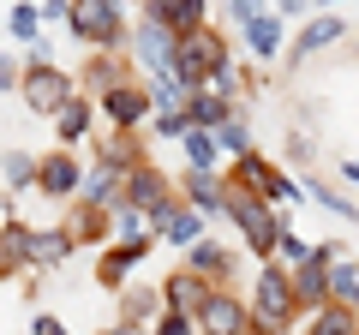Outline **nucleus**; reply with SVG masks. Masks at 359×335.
<instances>
[{
    "instance_id": "1",
    "label": "nucleus",
    "mask_w": 359,
    "mask_h": 335,
    "mask_svg": "<svg viewBox=\"0 0 359 335\" xmlns=\"http://www.w3.org/2000/svg\"><path fill=\"white\" fill-rule=\"evenodd\" d=\"M299 294H294V270H282V264H264V275H257L252 287V335H287L299 317Z\"/></svg>"
},
{
    "instance_id": "2",
    "label": "nucleus",
    "mask_w": 359,
    "mask_h": 335,
    "mask_svg": "<svg viewBox=\"0 0 359 335\" xmlns=\"http://www.w3.org/2000/svg\"><path fill=\"white\" fill-rule=\"evenodd\" d=\"M120 204L144 210V216L156 221V233H162V221L174 216V210L186 204V198L174 192V180H168L162 168H150V162H144V168H132V174H126V198H120Z\"/></svg>"
},
{
    "instance_id": "3",
    "label": "nucleus",
    "mask_w": 359,
    "mask_h": 335,
    "mask_svg": "<svg viewBox=\"0 0 359 335\" xmlns=\"http://www.w3.org/2000/svg\"><path fill=\"white\" fill-rule=\"evenodd\" d=\"M228 216L240 221L245 245H252L257 258H276V245H282L287 221H276V210H269L264 198H245V192H233V186H228Z\"/></svg>"
},
{
    "instance_id": "4",
    "label": "nucleus",
    "mask_w": 359,
    "mask_h": 335,
    "mask_svg": "<svg viewBox=\"0 0 359 335\" xmlns=\"http://www.w3.org/2000/svg\"><path fill=\"white\" fill-rule=\"evenodd\" d=\"M228 186H233V192H245V198H264V204H294V198H299V186L287 180L282 168H269V162H264V156H257V150L233 162Z\"/></svg>"
},
{
    "instance_id": "5",
    "label": "nucleus",
    "mask_w": 359,
    "mask_h": 335,
    "mask_svg": "<svg viewBox=\"0 0 359 335\" xmlns=\"http://www.w3.org/2000/svg\"><path fill=\"white\" fill-rule=\"evenodd\" d=\"M18 90H25V102H30V114H42V120H60V108L72 102V78L60 72V66H48V60H30L25 66V84H18Z\"/></svg>"
},
{
    "instance_id": "6",
    "label": "nucleus",
    "mask_w": 359,
    "mask_h": 335,
    "mask_svg": "<svg viewBox=\"0 0 359 335\" xmlns=\"http://www.w3.org/2000/svg\"><path fill=\"white\" fill-rule=\"evenodd\" d=\"M198 335H252V299L210 287V299L198 306Z\"/></svg>"
},
{
    "instance_id": "7",
    "label": "nucleus",
    "mask_w": 359,
    "mask_h": 335,
    "mask_svg": "<svg viewBox=\"0 0 359 335\" xmlns=\"http://www.w3.org/2000/svg\"><path fill=\"white\" fill-rule=\"evenodd\" d=\"M66 25L90 42V48H114L120 42V6L114 0H72V18Z\"/></svg>"
},
{
    "instance_id": "8",
    "label": "nucleus",
    "mask_w": 359,
    "mask_h": 335,
    "mask_svg": "<svg viewBox=\"0 0 359 335\" xmlns=\"http://www.w3.org/2000/svg\"><path fill=\"white\" fill-rule=\"evenodd\" d=\"M330 270H335V245H318V258L294 270V294H299V306H306V311H323V306L335 299Z\"/></svg>"
},
{
    "instance_id": "9",
    "label": "nucleus",
    "mask_w": 359,
    "mask_h": 335,
    "mask_svg": "<svg viewBox=\"0 0 359 335\" xmlns=\"http://www.w3.org/2000/svg\"><path fill=\"white\" fill-rule=\"evenodd\" d=\"M96 108H102L108 120H114L120 132H132V126H144V114H156V102L138 90V84H114L108 96H96Z\"/></svg>"
},
{
    "instance_id": "10",
    "label": "nucleus",
    "mask_w": 359,
    "mask_h": 335,
    "mask_svg": "<svg viewBox=\"0 0 359 335\" xmlns=\"http://www.w3.org/2000/svg\"><path fill=\"white\" fill-rule=\"evenodd\" d=\"M144 258H150V240H120L114 252L96 258V282L114 287V294H126V270H132V264H144Z\"/></svg>"
},
{
    "instance_id": "11",
    "label": "nucleus",
    "mask_w": 359,
    "mask_h": 335,
    "mask_svg": "<svg viewBox=\"0 0 359 335\" xmlns=\"http://www.w3.org/2000/svg\"><path fill=\"white\" fill-rule=\"evenodd\" d=\"M174 54H180V36L162 25V18H144V25H138V60L150 66V72H168Z\"/></svg>"
},
{
    "instance_id": "12",
    "label": "nucleus",
    "mask_w": 359,
    "mask_h": 335,
    "mask_svg": "<svg viewBox=\"0 0 359 335\" xmlns=\"http://www.w3.org/2000/svg\"><path fill=\"white\" fill-rule=\"evenodd\" d=\"M36 192H48V198H72V192H84V168H78L66 150H54L48 162L36 168Z\"/></svg>"
},
{
    "instance_id": "13",
    "label": "nucleus",
    "mask_w": 359,
    "mask_h": 335,
    "mask_svg": "<svg viewBox=\"0 0 359 335\" xmlns=\"http://www.w3.org/2000/svg\"><path fill=\"white\" fill-rule=\"evenodd\" d=\"M162 299H168V311H186V317H198V306L210 299V282L204 275H192V270H174L162 282Z\"/></svg>"
},
{
    "instance_id": "14",
    "label": "nucleus",
    "mask_w": 359,
    "mask_h": 335,
    "mask_svg": "<svg viewBox=\"0 0 359 335\" xmlns=\"http://www.w3.org/2000/svg\"><path fill=\"white\" fill-rule=\"evenodd\" d=\"M341 42V18H311L306 30H299V42L287 48V66H306L311 54H323V48H335Z\"/></svg>"
},
{
    "instance_id": "15",
    "label": "nucleus",
    "mask_w": 359,
    "mask_h": 335,
    "mask_svg": "<svg viewBox=\"0 0 359 335\" xmlns=\"http://www.w3.org/2000/svg\"><path fill=\"white\" fill-rule=\"evenodd\" d=\"M186 204L204 210V216L228 210V180H222V174H186Z\"/></svg>"
},
{
    "instance_id": "16",
    "label": "nucleus",
    "mask_w": 359,
    "mask_h": 335,
    "mask_svg": "<svg viewBox=\"0 0 359 335\" xmlns=\"http://www.w3.org/2000/svg\"><path fill=\"white\" fill-rule=\"evenodd\" d=\"M162 306H168L162 287H126V299H120V323H126V329H138V323H150Z\"/></svg>"
},
{
    "instance_id": "17",
    "label": "nucleus",
    "mask_w": 359,
    "mask_h": 335,
    "mask_svg": "<svg viewBox=\"0 0 359 335\" xmlns=\"http://www.w3.org/2000/svg\"><path fill=\"white\" fill-rule=\"evenodd\" d=\"M180 150H186V168H192V174H216V132H204V126H192L186 132V138H180Z\"/></svg>"
},
{
    "instance_id": "18",
    "label": "nucleus",
    "mask_w": 359,
    "mask_h": 335,
    "mask_svg": "<svg viewBox=\"0 0 359 335\" xmlns=\"http://www.w3.org/2000/svg\"><path fill=\"white\" fill-rule=\"evenodd\" d=\"M162 240H174V245H186V252H192V245L204 240V210H192V204H180L174 216L162 221Z\"/></svg>"
},
{
    "instance_id": "19",
    "label": "nucleus",
    "mask_w": 359,
    "mask_h": 335,
    "mask_svg": "<svg viewBox=\"0 0 359 335\" xmlns=\"http://www.w3.org/2000/svg\"><path fill=\"white\" fill-rule=\"evenodd\" d=\"M186 270L204 275L210 287H222V275H228V252H222V245H210V240H198L192 252H186Z\"/></svg>"
},
{
    "instance_id": "20",
    "label": "nucleus",
    "mask_w": 359,
    "mask_h": 335,
    "mask_svg": "<svg viewBox=\"0 0 359 335\" xmlns=\"http://www.w3.org/2000/svg\"><path fill=\"white\" fill-rule=\"evenodd\" d=\"M311 335H359V311L341 306V299H330L323 311H311Z\"/></svg>"
},
{
    "instance_id": "21",
    "label": "nucleus",
    "mask_w": 359,
    "mask_h": 335,
    "mask_svg": "<svg viewBox=\"0 0 359 335\" xmlns=\"http://www.w3.org/2000/svg\"><path fill=\"white\" fill-rule=\"evenodd\" d=\"M25 264H30V233L18 221H6L0 228V275H18Z\"/></svg>"
},
{
    "instance_id": "22",
    "label": "nucleus",
    "mask_w": 359,
    "mask_h": 335,
    "mask_svg": "<svg viewBox=\"0 0 359 335\" xmlns=\"http://www.w3.org/2000/svg\"><path fill=\"white\" fill-rule=\"evenodd\" d=\"M72 233H66V228H48V233H30V264H48V270H54V264H66V252H72Z\"/></svg>"
},
{
    "instance_id": "23",
    "label": "nucleus",
    "mask_w": 359,
    "mask_h": 335,
    "mask_svg": "<svg viewBox=\"0 0 359 335\" xmlns=\"http://www.w3.org/2000/svg\"><path fill=\"white\" fill-rule=\"evenodd\" d=\"M66 233H72L78 245H84V240H102V233H108V210H102V204H84V198H78V216L66 221Z\"/></svg>"
},
{
    "instance_id": "24",
    "label": "nucleus",
    "mask_w": 359,
    "mask_h": 335,
    "mask_svg": "<svg viewBox=\"0 0 359 335\" xmlns=\"http://www.w3.org/2000/svg\"><path fill=\"white\" fill-rule=\"evenodd\" d=\"M90 120H96V102H84V96H72V102L60 108V120H54V126H60V138L66 144H78L90 132Z\"/></svg>"
},
{
    "instance_id": "25",
    "label": "nucleus",
    "mask_w": 359,
    "mask_h": 335,
    "mask_svg": "<svg viewBox=\"0 0 359 335\" xmlns=\"http://www.w3.org/2000/svg\"><path fill=\"white\" fill-rule=\"evenodd\" d=\"M245 42H252V54H264V60H269V54H276V48H282V18H252V25H245Z\"/></svg>"
},
{
    "instance_id": "26",
    "label": "nucleus",
    "mask_w": 359,
    "mask_h": 335,
    "mask_svg": "<svg viewBox=\"0 0 359 335\" xmlns=\"http://www.w3.org/2000/svg\"><path fill=\"white\" fill-rule=\"evenodd\" d=\"M330 287H335V299H341V306H353V311H359V264H353V258H335Z\"/></svg>"
},
{
    "instance_id": "27",
    "label": "nucleus",
    "mask_w": 359,
    "mask_h": 335,
    "mask_svg": "<svg viewBox=\"0 0 359 335\" xmlns=\"http://www.w3.org/2000/svg\"><path fill=\"white\" fill-rule=\"evenodd\" d=\"M36 25H42V6H36V0H18V6H13V36L36 48Z\"/></svg>"
},
{
    "instance_id": "28",
    "label": "nucleus",
    "mask_w": 359,
    "mask_h": 335,
    "mask_svg": "<svg viewBox=\"0 0 359 335\" xmlns=\"http://www.w3.org/2000/svg\"><path fill=\"white\" fill-rule=\"evenodd\" d=\"M216 144H222V150H228V156H233V162H240V156H252V132H245V120H240V114H233V120H228V126H222V132H216Z\"/></svg>"
},
{
    "instance_id": "29",
    "label": "nucleus",
    "mask_w": 359,
    "mask_h": 335,
    "mask_svg": "<svg viewBox=\"0 0 359 335\" xmlns=\"http://www.w3.org/2000/svg\"><path fill=\"white\" fill-rule=\"evenodd\" d=\"M276 258H282V270H299V264H311V258H318V252H311V245L299 240L294 228H287V233H282V245H276Z\"/></svg>"
},
{
    "instance_id": "30",
    "label": "nucleus",
    "mask_w": 359,
    "mask_h": 335,
    "mask_svg": "<svg viewBox=\"0 0 359 335\" xmlns=\"http://www.w3.org/2000/svg\"><path fill=\"white\" fill-rule=\"evenodd\" d=\"M150 335H198V317H186V311H162Z\"/></svg>"
},
{
    "instance_id": "31",
    "label": "nucleus",
    "mask_w": 359,
    "mask_h": 335,
    "mask_svg": "<svg viewBox=\"0 0 359 335\" xmlns=\"http://www.w3.org/2000/svg\"><path fill=\"white\" fill-rule=\"evenodd\" d=\"M36 168H42V162H30V156H18V150H13V156H6V168H0V174H6V180H13V186H25V180H36Z\"/></svg>"
},
{
    "instance_id": "32",
    "label": "nucleus",
    "mask_w": 359,
    "mask_h": 335,
    "mask_svg": "<svg viewBox=\"0 0 359 335\" xmlns=\"http://www.w3.org/2000/svg\"><path fill=\"white\" fill-rule=\"evenodd\" d=\"M228 6H233V18H245V25L264 18V0H228Z\"/></svg>"
},
{
    "instance_id": "33",
    "label": "nucleus",
    "mask_w": 359,
    "mask_h": 335,
    "mask_svg": "<svg viewBox=\"0 0 359 335\" xmlns=\"http://www.w3.org/2000/svg\"><path fill=\"white\" fill-rule=\"evenodd\" d=\"M30 335H66V323H60V317H48V311H42V317L30 323Z\"/></svg>"
},
{
    "instance_id": "34",
    "label": "nucleus",
    "mask_w": 359,
    "mask_h": 335,
    "mask_svg": "<svg viewBox=\"0 0 359 335\" xmlns=\"http://www.w3.org/2000/svg\"><path fill=\"white\" fill-rule=\"evenodd\" d=\"M6 84H25V72H18V66L6 60V54H0V90H6Z\"/></svg>"
},
{
    "instance_id": "35",
    "label": "nucleus",
    "mask_w": 359,
    "mask_h": 335,
    "mask_svg": "<svg viewBox=\"0 0 359 335\" xmlns=\"http://www.w3.org/2000/svg\"><path fill=\"white\" fill-rule=\"evenodd\" d=\"M0 168H6V156H0Z\"/></svg>"
},
{
    "instance_id": "36",
    "label": "nucleus",
    "mask_w": 359,
    "mask_h": 335,
    "mask_svg": "<svg viewBox=\"0 0 359 335\" xmlns=\"http://www.w3.org/2000/svg\"><path fill=\"white\" fill-rule=\"evenodd\" d=\"M108 335H120V329H108Z\"/></svg>"
}]
</instances>
